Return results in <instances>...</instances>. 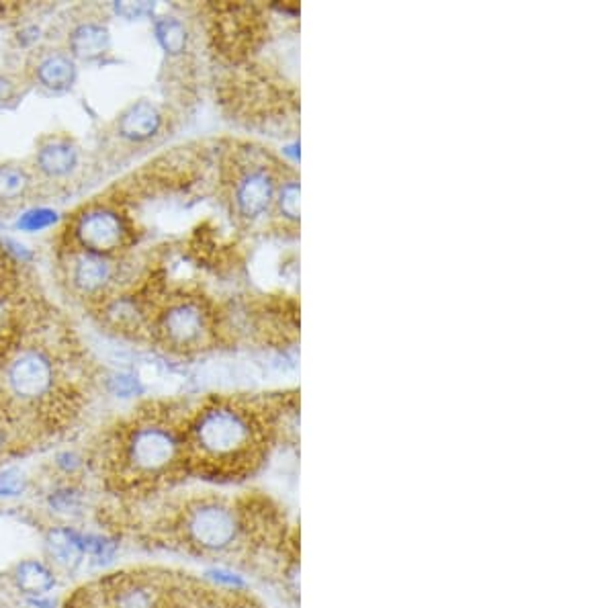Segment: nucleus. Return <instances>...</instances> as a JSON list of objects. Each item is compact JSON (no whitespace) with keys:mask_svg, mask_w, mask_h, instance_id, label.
<instances>
[{"mask_svg":"<svg viewBox=\"0 0 614 608\" xmlns=\"http://www.w3.org/2000/svg\"><path fill=\"white\" fill-rule=\"evenodd\" d=\"M183 437L185 467L213 480H236L265 459L271 420L256 404L217 398L189 416Z\"/></svg>","mask_w":614,"mask_h":608,"instance_id":"f257e3e1","label":"nucleus"},{"mask_svg":"<svg viewBox=\"0 0 614 608\" xmlns=\"http://www.w3.org/2000/svg\"><path fill=\"white\" fill-rule=\"evenodd\" d=\"M185 424L166 412H146L119 432L115 469L129 484L152 486L185 469Z\"/></svg>","mask_w":614,"mask_h":608,"instance_id":"f03ea898","label":"nucleus"},{"mask_svg":"<svg viewBox=\"0 0 614 608\" xmlns=\"http://www.w3.org/2000/svg\"><path fill=\"white\" fill-rule=\"evenodd\" d=\"M246 520L242 512L224 498L191 500L179 516L183 541L205 555H228L242 545Z\"/></svg>","mask_w":614,"mask_h":608,"instance_id":"7ed1b4c3","label":"nucleus"},{"mask_svg":"<svg viewBox=\"0 0 614 608\" xmlns=\"http://www.w3.org/2000/svg\"><path fill=\"white\" fill-rule=\"evenodd\" d=\"M58 365L37 344H17L5 351L0 383L11 402L29 408H46L58 394Z\"/></svg>","mask_w":614,"mask_h":608,"instance_id":"20e7f679","label":"nucleus"},{"mask_svg":"<svg viewBox=\"0 0 614 608\" xmlns=\"http://www.w3.org/2000/svg\"><path fill=\"white\" fill-rule=\"evenodd\" d=\"M150 328L170 351L193 353L209 346L215 338V314L199 295H172L150 314Z\"/></svg>","mask_w":614,"mask_h":608,"instance_id":"39448f33","label":"nucleus"},{"mask_svg":"<svg viewBox=\"0 0 614 608\" xmlns=\"http://www.w3.org/2000/svg\"><path fill=\"white\" fill-rule=\"evenodd\" d=\"M285 177L283 166L260 152H246L232 168L228 199L232 213L244 224L260 222L273 211L277 189Z\"/></svg>","mask_w":614,"mask_h":608,"instance_id":"423d86ee","label":"nucleus"},{"mask_svg":"<svg viewBox=\"0 0 614 608\" xmlns=\"http://www.w3.org/2000/svg\"><path fill=\"white\" fill-rule=\"evenodd\" d=\"M70 248L115 256L129 246L134 228L129 217L111 203H93L80 209L68 226Z\"/></svg>","mask_w":614,"mask_h":608,"instance_id":"0eeeda50","label":"nucleus"},{"mask_svg":"<svg viewBox=\"0 0 614 608\" xmlns=\"http://www.w3.org/2000/svg\"><path fill=\"white\" fill-rule=\"evenodd\" d=\"M172 592L168 582L158 576L115 574L101 582L95 594L97 608H170Z\"/></svg>","mask_w":614,"mask_h":608,"instance_id":"6e6552de","label":"nucleus"},{"mask_svg":"<svg viewBox=\"0 0 614 608\" xmlns=\"http://www.w3.org/2000/svg\"><path fill=\"white\" fill-rule=\"evenodd\" d=\"M119 275V265L115 256H103L70 248L66 277L74 293L80 297H107L115 287Z\"/></svg>","mask_w":614,"mask_h":608,"instance_id":"1a4fd4ad","label":"nucleus"},{"mask_svg":"<svg viewBox=\"0 0 614 608\" xmlns=\"http://www.w3.org/2000/svg\"><path fill=\"white\" fill-rule=\"evenodd\" d=\"M164 127V115L152 101H136L123 109L115 121V134L129 144L154 140Z\"/></svg>","mask_w":614,"mask_h":608,"instance_id":"9d476101","label":"nucleus"},{"mask_svg":"<svg viewBox=\"0 0 614 608\" xmlns=\"http://www.w3.org/2000/svg\"><path fill=\"white\" fill-rule=\"evenodd\" d=\"M35 166L48 179H68L80 166V148L66 136L46 138L37 146Z\"/></svg>","mask_w":614,"mask_h":608,"instance_id":"9b49d317","label":"nucleus"},{"mask_svg":"<svg viewBox=\"0 0 614 608\" xmlns=\"http://www.w3.org/2000/svg\"><path fill=\"white\" fill-rule=\"evenodd\" d=\"M35 82L50 93H66L78 80L76 60L62 50L41 52L33 64Z\"/></svg>","mask_w":614,"mask_h":608,"instance_id":"f8f14e48","label":"nucleus"},{"mask_svg":"<svg viewBox=\"0 0 614 608\" xmlns=\"http://www.w3.org/2000/svg\"><path fill=\"white\" fill-rule=\"evenodd\" d=\"M111 50V31L101 21H82L68 33V54L76 62H97Z\"/></svg>","mask_w":614,"mask_h":608,"instance_id":"ddd939ff","label":"nucleus"},{"mask_svg":"<svg viewBox=\"0 0 614 608\" xmlns=\"http://www.w3.org/2000/svg\"><path fill=\"white\" fill-rule=\"evenodd\" d=\"M103 320L121 332L140 330L146 322L150 324V314L144 303L136 295H107L101 301Z\"/></svg>","mask_w":614,"mask_h":608,"instance_id":"4468645a","label":"nucleus"},{"mask_svg":"<svg viewBox=\"0 0 614 608\" xmlns=\"http://www.w3.org/2000/svg\"><path fill=\"white\" fill-rule=\"evenodd\" d=\"M46 551L64 572H76L84 559V533L70 527H56L46 535Z\"/></svg>","mask_w":614,"mask_h":608,"instance_id":"2eb2a0df","label":"nucleus"},{"mask_svg":"<svg viewBox=\"0 0 614 608\" xmlns=\"http://www.w3.org/2000/svg\"><path fill=\"white\" fill-rule=\"evenodd\" d=\"M13 582L17 590H21L29 598L46 596L58 584L54 570L46 566V563L35 561V559H27L19 563V566L13 570Z\"/></svg>","mask_w":614,"mask_h":608,"instance_id":"dca6fc26","label":"nucleus"},{"mask_svg":"<svg viewBox=\"0 0 614 608\" xmlns=\"http://www.w3.org/2000/svg\"><path fill=\"white\" fill-rule=\"evenodd\" d=\"M154 35L168 56H183L189 48V31L177 17H160L154 23Z\"/></svg>","mask_w":614,"mask_h":608,"instance_id":"f3484780","label":"nucleus"},{"mask_svg":"<svg viewBox=\"0 0 614 608\" xmlns=\"http://www.w3.org/2000/svg\"><path fill=\"white\" fill-rule=\"evenodd\" d=\"M273 211L287 224L299 222V179L291 172L281 179Z\"/></svg>","mask_w":614,"mask_h":608,"instance_id":"a211bd4d","label":"nucleus"},{"mask_svg":"<svg viewBox=\"0 0 614 608\" xmlns=\"http://www.w3.org/2000/svg\"><path fill=\"white\" fill-rule=\"evenodd\" d=\"M31 187L27 170L19 166H0V199L15 201L23 197Z\"/></svg>","mask_w":614,"mask_h":608,"instance_id":"6ab92c4d","label":"nucleus"},{"mask_svg":"<svg viewBox=\"0 0 614 608\" xmlns=\"http://www.w3.org/2000/svg\"><path fill=\"white\" fill-rule=\"evenodd\" d=\"M60 213L52 207H31L27 211H23L17 220V230L27 232V234H35V232H43L50 230L58 224Z\"/></svg>","mask_w":614,"mask_h":608,"instance_id":"aec40b11","label":"nucleus"},{"mask_svg":"<svg viewBox=\"0 0 614 608\" xmlns=\"http://www.w3.org/2000/svg\"><path fill=\"white\" fill-rule=\"evenodd\" d=\"M84 553L86 559H91L97 566H105V563H111L115 559L117 553V543H113L111 539L103 537V535H84Z\"/></svg>","mask_w":614,"mask_h":608,"instance_id":"412c9836","label":"nucleus"},{"mask_svg":"<svg viewBox=\"0 0 614 608\" xmlns=\"http://www.w3.org/2000/svg\"><path fill=\"white\" fill-rule=\"evenodd\" d=\"M17 326V308L9 293L0 291V346L7 344Z\"/></svg>","mask_w":614,"mask_h":608,"instance_id":"4be33fe9","label":"nucleus"},{"mask_svg":"<svg viewBox=\"0 0 614 608\" xmlns=\"http://www.w3.org/2000/svg\"><path fill=\"white\" fill-rule=\"evenodd\" d=\"M48 504L56 510V512H64V514H70V512H76L80 510L82 506V494L72 488V486H64V488H58L56 492H52L48 496Z\"/></svg>","mask_w":614,"mask_h":608,"instance_id":"5701e85b","label":"nucleus"},{"mask_svg":"<svg viewBox=\"0 0 614 608\" xmlns=\"http://www.w3.org/2000/svg\"><path fill=\"white\" fill-rule=\"evenodd\" d=\"M27 490V480L19 469L0 471V498H17Z\"/></svg>","mask_w":614,"mask_h":608,"instance_id":"b1692460","label":"nucleus"},{"mask_svg":"<svg viewBox=\"0 0 614 608\" xmlns=\"http://www.w3.org/2000/svg\"><path fill=\"white\" fill-rule=\"evenodd\" d=\"M109 389H111V394L117 398H131V396H136L140 383H138V377L134 375L115 373L113 377H109Z\"/></svg>","mask_w":614,"mask_h":608,"instance_id":"393cba45","label":"nucleus"},{"mask_svg":"<svg viewBox=\"0 0 614 608\" xmlns=\"http://www.w3.org/2000/svg\"><path fill=\"white\" fill-rule=\"evenodd\" d=\"M54 465H56V469H58L60 473L72 477V475H76V473L82 469L84 459H82L76 451H62V453L56 455Z\"/></svg>","mask_w":614,"mask_h":608,"instance_id":"a878e982","label":"nucleus"},{"mask_svg":"<svg viewBox=\"0 0 614 608\" xmlns=\"http://www.w3.org/2000/svg\"><path fill=\"white\" fill-rule=\"evenodd\" d=\"M15 447V428L7 420L5 412H0V459Z\"/></svg>","mask_w":614,"mask_h":608,"instance_id":"bb28decb","label":"nucleus"},{"mask_svg":"<svg viewBox=\"0 0 614 608\" xmlns=\"http://www.w3.org/2000/svg\"><path fill=\"white\" fill-rule=\"evenodd\" d=\"M15 99H17V84L9 76L0 74V109L15 103Z\"/></svg>","mask_w":614,"mask_h":608,"instance_id":"cd10ccee","label":"nucleus"},{"mask_svg":"<svg viewBox=\"0 0 614 608\" xmlns=\"http://www.w3.org/2000/svg\"><path fill=\"white\" fill-rule=\"evenodd\" d=\"M113 11L125 19H140L144 15L150 13V7L148 5H131V3H121V5H115Z\"/></svg>","mask_w":614,"mask_h":608,"instance_id":"c85d7f7f","label":"nucleus"},{"mask_svg":"<svg viewBox=\"0 0 614 608\" xmlns=\"http://www.w3.org/2000/svg\"><path fill=\"white\" fill-rule=\"evenodd\" d=\"M5 250H7L11 256H15L17 260H21V263H29V260L33 258L31 250H29L25 244L17 242V240H5Z\"/></svg>","mask_w":614,"mask_h":608,"instance_id":"c756f323","label":"nucleus"},{"mask_svg":"<svg viewBox=\"0 0 614 608\" xmlns=\"http://www.w3.org/2000/svg\"><path fill=\"white\" fill-rule=\"evenodd\" d=\"M39 39V27L31 25V27H25L21 33H19V41L25 43V46H31V43H35Z\"/></svg>","mask_w":614,"mask_h":608,"instance_id":"7c9ffc66","label":"nucleus"},{"mask_svg":"<svg viewBox=\"0 0 614 608\" xmlns=\"http://www.w3.org/2000/svg\"><path fill=\"white\" fill-rule=\"evenodd\" d=\"M27 602H29V606H33V608H54V606H56L54 600H50V598H46V596H35V598H29Z\"/></svg>","mask_w":614,"mask_h":608,"instance_id":"2f4dec72","label":"nucleus"},{"mask_svg":"<svg viewBox=\"0 0 614 608\" xmlns=\"http://www.w3.org/2000/svg\"><path fill=\"white\" fill-rule=\"evenodd\" d=\"M224 608H262V606L256 604V602H252V600L240 598V600H230L228 604H224Z\"/></svg>","mask_w":614,"mask_h":608,"instance_id":"473e14b6","label":"nucleus"}]
</instances>
